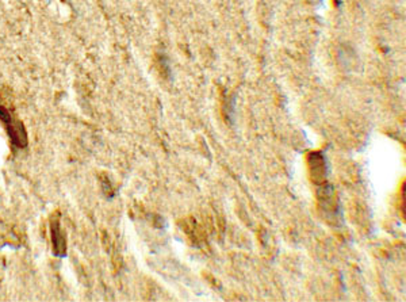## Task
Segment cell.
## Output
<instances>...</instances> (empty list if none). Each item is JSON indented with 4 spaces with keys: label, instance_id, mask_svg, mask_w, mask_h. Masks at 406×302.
I'll list each match as a JSON object with an SVG mask.
<instances>
[{
    "label": "cell",
    "instance_id": "2",
    "mask_svg": "<svg viewBox=\"0 0 406 302\" xmlns=\"http://www.w3.org/2000/svg\"><path fill=\"white\" fill-rule=\"evenodd\" d=\"M52 240H53V254L57 258H65L67 256V241H65V236L61 232L57 218L52 220Z\"/></svg>",
    "mask_w": 406,
    "mask_h": 302
},
{
    "label": "cell",
    "instance_id": "1",
    "mask_svg": "<svg viewBox=\"0 0 406 302\" xmlns=\"http://www.w3.org/2000/svg\"><path fill=\"white\" fill-rule=\"evenodd\" d=\"M0 121L5 124L11 142L18 148H25L27 145V134H26L25 128L18 119L14 118L11 113L3 105H0Z\"/></svg>",
    "mask_w": 406,
    "mask_h": 302
}]
</instances>
